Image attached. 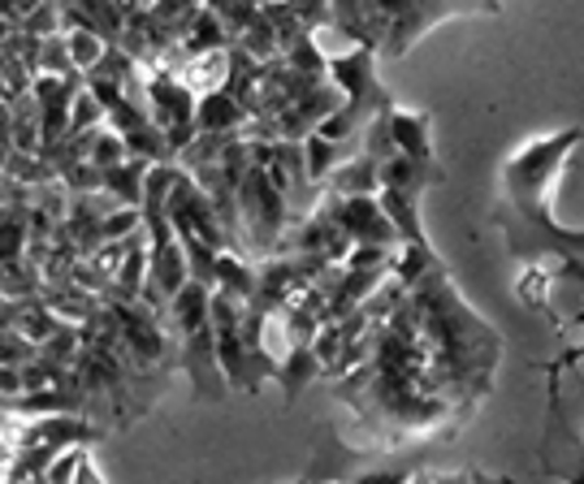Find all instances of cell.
I'll use <instances>...</instances> for the list:
<instances>
[{
    "mask_svg": "<svg viewBox=\"0 0 584 484\" xmlns=\"http://www.w3.org/2000/svg\"><path fill=\"white\" fill-rule=\"evenodd\" d=\"M381 165H377V156H364V160H351L347 169H342V178H338V191L351 200V195H372V187L381 182V173H377Z\"/></svg>",
    "mask_w": 584,
    "mask_h": 484,
    "instance_id": "30bf717a",
    "label": "cell"
},
{
    "mask_svg": "<svg viewBox=\"0 0 584 484\" xmlns=\"http://www.w3.org/2000/svg\"><path fill=\"white\" fill-rule=\"evenodd\" d=\"M139 221H144L139 207H117V212H109L104 225H100V243H126V238H135Z\"/></svg>",
    "mask_w": 584,
    "mask_h": 484,
    "instance_id": "5bb4252c",
    "label": "cell"
},
{
    "mask_svg": "<svg viewBox=\"0 0 584 484\" xmlns=\"http://www.w3.org/2000/svg\"><path fill=\"white\" fill-rule=\"evenodd\" d=\"M91 437H96V432H91L78 415H40V424L26 428V441H31V446H61V450L82 446V441H91Z\"/></svg>",
    "mask_w": 584,
    "mask_h": 484,
    "instance_id": "5b68a950",
    "label": "cell"
},
{
    "mask_svg": "<svg viewBox=\"0 0 584 484\" xmlns=\"http://www.w3.org/2000/svg\"><path fill=\"white\" fill-rule=\"evenodd\" d=\"M191 48H195V53H213V48H221V22L213 9H204V13L195 18V40H191Z\"/></svg>",
    "mask_w": 584,
    "mask_h": 484,
    "instance_id": "9a60e30c",
    "label": "cell"
},
{
    "mask_svg": "<svg viewBox=\"0 0 584 484\" xmlns=\"http://www.w3.org/2000/svg\"><path fill=\"white\" fill-rule=\"evenodd\" d=\"M338 229L347 238H356V243H372V247H390L398 238L390 212L381 207V200H372V195H351L347 204L338 207Z\"/></svg>",
    "mask_w": 584,
    "mask_h": 484,
    "instance_id": "7a4b0ae2",
    "label": "cell"
},
{
    "mask_svg": "<svg viewBox=\"0 0 584 484\" xmlns=\"http://www.w3.org/2000/svg\"><path fill=\"white\" fill-rule=\"evenodd\" d=\"M303 147H307V156H312V165H307V173H312V178H321V173H329V160H334V138L312 135V138H303Z\"/></svg>",
    "mask_w": 584,
    "mask_h": 484,
    "instance_id": "2e32d148",
    "label": "cell"
},
{
    "mask_svg": "<svg viewBox=\"0 0 584 484\" xmlns=\"http://www.w3.org/2000/svg\"><path fill=\"white\" fill-rule=\"evenodd\" d=\"M334 4H338V13H342V18H356V13L364 9V0H334Z\"/></svg>",
    "mask_w": 584,
    "mask_h": 484,
    "instance_id": "d6986e66",
    "label": "cell"
},
{
    "mask_svg": "<svg viewBox=\"0 0 584 484\" xmlns=\"http://www.w3.org/2000/svg\"><path fill=\"white\" fill-rule=\"evenodd\" d=\"M74 484H104L100 481V472L87 463V454H82V468H78V476H74Z\"/></svg>",
    "mask_w": 584,
    "mask_h": 484,
    "instance_id": "ac0fdd59",
    "label": "cell"
},
{
    "mask_svg": "<svg viewBox=\"0 0 584 484\" xmlns=\"http://www.w3.org/2000/svg\"><path fill=\"white\" fill-rule=\"evenodd\" d=\"M385 122H390V138H394V147H398L403 156L429 165V117H416V113H403V109H398V113H390Z\"/></svg>",
    "mask_w": 584,
    "mask_h": 484,
    "instance_id": "8992f818",
    "label": "cell"
},
{
    "mask_svg": "<svg viewBox=\"0 0 584 484\" xmlns=\"http://www.w3.org/2000/svg\"><path fill=\"white\" fill-rule=\"evenodd\" d=\"M87 160H91L100 173H109V169L126 165V160H131V147H126L122 131H104V135H96V131H91V151H87Z\"/></svg>",
    "mask_w": 584,
    "mask_h": 484,
    "instance_id": "9c48e42d",
    "label": "cell"
},
{
    "mask_svg": "<svg viewBox=\"0 0 584 484\" xmlns=\"http://www.w3.org/2000/svg\"><path fill=\"white\" fill-rule=\"evenodd\" d=\"M9 484H26V481H9Z\"/></svg>",
    "mask_w": 584,
    "mask_h": 484,
    "instance_id": "7402d4cb",
    "label": "cell"
},
{
    "mask_svg": "<svg viewBox=\"0 0 584 484\" xmlns=\"http://www.w3.org/2000/svg\"><path fill=\"white\" fill-rule=\"evenodd\" d=\"M312 372V350H303V346H294L291 354V368H287V385H291V394L299 390V381Z\"/></svg>",
    "mask_w": 584,
    "mask_h": 484,
    "instance_id": "e0dca14e",
    "label": "cell"
},
{
    "mask_svg": "<svg viewBox=\"0 0 584 484\" xmlns=\"http://www.w3.org/2000/svg\"><path fill=\"white\" fill-rule=\"evenodd\" d=\"M234 122H238L234 100H225V95H209V100H200V135L234 131Z\"/></svg>",
    "mask_w": 584,
    "mask_h": 484,
    "instance_id": "8fae6325",
    "label": "cell"
},
{
    "mask_svg": "<svg viewBox=\"0 0 584 484\" xmlns=\"http://www.w3.org/2000/svg\"><path fill=\"white\" fill-rule=\"evenodd\" d=\"M151 104H156V126L165 131L169 147L182 151L195 131H200V104H195V91L173 82V78H151Z\"/></svg>",
    "mask_w": 584,
    "mask_h": 484,
    "instance_id": "6da1fadb",
    "label": "cell"
},
{
    "mask_svg": "<svg viewBox=\"0 0 584 484\" xmlns=\"http://www.w3.org/2000/svg\"><path fill=\"white\" fill-rule=\"evenodd\" d=\"M104 113H109V109H104L91 91H78V95H74V109H70V135L74 138L91 135V131H96V122H100Z\"/></svg>",
    "mask_w": 584,
    "mask_h": 484,
    "instance_id": "4fadbf2b",
    "label": "cell"
},
{
    "mask_svg": "<svg viewBox=\"0 0 584 484\" xmlns=\"http://www.w3.org/2000/svg\"><path fill=\"white\" fill-rule=\"evenodd\" d=\"M213 281H217L225 294H234L238 303L251 299V294L260 290V281L251 277V269H247L243 260H234V256H217V273H213Z\"/></svg>",
    "mask_w": 584,
    "mask_h": 484,
    "instance_id": "ba28073f",
    "label": "cell"
},
{
    "mask_svg": "<svg viewBox=\"0 0 584 484\" xmlns=\"http://www.w3.org/2000/svg\"><path fill=\"white\" fill-rule=\"evenodd\" d=\"M113 316H117V329H122L126 346H131L139 359H156V354H160L165 338H160L156 320L147 316L144 307H126V303H117V307H113Z\"/></svg>",
    "mask_w": 584,
    "mask_h": 484,
    "instance_id": "277c9868",
    "label": "cell"
},
{
    "mask_svg": "<svg viewBox=\"0 0 584 484\" xmlns=\"http://www.w3.org/2000/svg\"><path fill=\"white\" fill-rule=\"evenodd\" d=\"M31 484H53V481H48V476H35V481H31Z\"/></svg>",
    "mask_w": 584,
    "mask_h": 484,
    "instance_id": "44dd1931",
    "label": "cell"
},
{
    "mask_svg": "<svg viewBox=\"0 0 584 484\" xmlns=\"http://www.w3.org/2000/svg\"><path fill=\"white\" fill-rule=\"evenodd\" d=\"M147 178H151V160H144V156H131L126 165L109 169L100 187H104V191H113V200H117L122 207H144Z\"/></svg>",
    "mask_w": 584,
    "mask_h": 484,
    "instance_id": "3957f363",
    "label": "cell"
},
{
    "mask_svg": "<svg viewBox=\"0 0 584 484\" xmlns=\"http://www.w3.org/2000/svg\"><path fill=\"white\" fill-rule=\"evenodd\" d=\"M438 484H468V481H463V476H441Z\"/></svg>",
    "mask_w": 584,
    "mask_h": 484,
    "instance_id": "ffe728a7",
    "label": "cell"
},
{
    "mask_svg": "<svg viewBox=\"0 0 584 484\" xmlns=\"http://www.w3.org/2000/svg\"><path fill=\"white\" fill-rule=\"evenodd\" d=\"M381 207L390 212L394 229L412 238V247H425V229H420V221H416V195H412V191H394V187H385V191H381Z\"/></svg>",
    "mask_w": 584,
    "mask_h": 484,
    "instance_id": "52a82bcc",
    "label": "cell"
},
{
    "mask_svg": "<svg viewBox=\"0 0 584 484\" xmlns=\"http://www.w3.org/2000/svg\"><path fill=\"white\" fill-rule=\"evenodd\" d=\"M66 40H70L74 66L87 69V74L100 66V61H104V53H109V48H104V35H100V31H70Z\"/></svg>",
    "mask_w": 584,
    "mask_h": 484,
    "instance_id": "7c38bea8",
    "label": "cell"
}]
</instances>
